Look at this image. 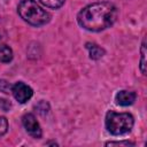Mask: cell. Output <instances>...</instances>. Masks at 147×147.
<instances>
[{"label": "cell", "instance_id": "13", "mask_svg": "<svg viewBox=\"0 0 147 147\" xmlns=\"http://www.w3.org/2000/svg\"><path fill=\"white\" fill-rule=\"evenodd\" d=\"M106 146H134V142L131 141H108Z\"/></svg>", "mask_w": 147, "mask_h": 147}, {"label": "cell", "instance_id": "11", "mask_svg": "<svg viewBox=\"0 0 147 147\" xmlns=\"http://www.w3.org/2000/svg\"><path fill=\"white\" fill-rule=\"evenodd\" d=\"M11 87L13 85H10L7 80L5 79H0V91L3 93H10L11 92Z\"/></svg>", "mask_w": 147, "mask_h": 147}, {"label": "cell", "instance_id": "2", "mask_svg": "<svg viewBox=\"0 0 147 147\" xmlns=\"http://www.w3.org/2000/svg\"><path fill=\"white\" fill-rule=\"evenodd\" d=\"M17 11L20 16L33 26H40L49 22L51 15L42 9L34 0H22L18 3Z\"/></svg>", "mask_w": 147, "mask_h": 147}, {"label": "cell", "instance_id": "14", "mask_svg": "<svg viewBox=\"0 0 147 147\" xmlns=\"http://www.w3.org/2000/svg\"><path fill=\"white\" fill-rule=\"evenodd\" d=\"M10 108H11V103H10L8 100H6V99L0 98V109L7 111V110H9Z\"/></svg>", "mask_w": 147, "mask_h": 147}, {"label": "cell", "instance_id": "5", "mask_svg": "<svg viewBox=\"0 0 147 147\" xmlns=\"http://www.w3.org/2000/svg\"><path fill=\"white\" fill-rule=\"evenodd\" d=\"M22 123L24 125V129L26 130V132L32 136L33 138H40L41 137V129L39 123L37 122L36 117L33 114H25L22 117Z\"/></svg>", "mask_w": 147, "mask_h": 147}, {"label": "cell", "instance_id": "10", "mask_svg": "<svg viewBox=\"0 0 147 147\" xmlns=\"http://www.w3.org/2000/svg\"><path fill=\"white\" fill-rule=\"evenodd\" d=\"M44 6L48 7V8H53V9H57L60 8L65 0H39Z\"/></svg>", "mask_w": 147, "mask_h": 147}, {"label": "cell", "instance_id": "1", "mask_svg": "<svg viewBox=\"0 0 147 147\" xmlns=\"http://www.w3.org/2000/svg\"><path fill=\"white\" fill-rule=\"evenodd\" d=\"M117 15V8L111 2H94L84 7L78 13L77 22L85 30L99 32L113 25Z\"/></svg>", "mask_w": 147, "mask_h": 147}, {"label": "cell", "instance_id": "9", "mask_svg": "<svg viewBox=\"0 0 147 147\" xmlns=\"http://www.w3.org/2000/svg\"><path fill=\"white\" fill-rule=\"evenodd\" d=\"M141 59H140V71L142 75H146V40L144 39L142 45H141Z\"/></svg>", "mask_w": 147, "mask_h": 147}, {"label": "cell", "instance_id": "6", "mask_svg": "<svg viewBox=\"0 0 147 147\" xmlns=\"http://www.w3.org/2000/svg\"><path fill=\"white\" fill-rule=\"evenodd\" d=\"M136 96H137V94L134 92L123 90V91H119L116 94L115 100H116V103L119 105V106H130L134 102Z\"/></svg>", "mask_w": 147, "mask_h": 147}, {"label": "cell", "instance_id": "7", "mask_svg": "<svg viewBox=\"0 0 147 147\" xmlns=\"http://www.w3.org/2000/svg\"><path fill=\"white\" fill-rule=\"evenodd\" d=\"M86 48H87L88 54H90V57L92 60H99V59H101L105 55V49L101 48L100 46H98L96 44L87 42L86 44Z\"/></svg>", "mask_w": 147, "mask_h": 147}, {"label": "cell", "instance_id": "8", "mask_svg": "<svg viewBox=\"0 0 147 147\" xmlns=\"http://www.w3.org/2000/svg\"><path fill=\"white\" fill-rule=\"evenodd\" d=\"M13 59V51L7 45H0V62H9Z\"/></svg>", "mask_w": 147, "mask_h": 147}, {"label": "cell", "instance_id": "4", "mask_svg": "<svg viewBox=\"0 0 147 147\" xmlns=\"http://www.w3.org/2000/svg\"><path fill=\"white\" fill-rule=\"evenodd\" d=\"M11 93L14 95V98L20 102V103H24L26 102L33 94V91L30 86H28L26 84L22 83V82H17L16 84L13 85L11 87Z\"/></svg>", "mask_w": 147, "mask_h": 147}, {"label": "cell", "instance_id": "3", "mask_svg": "<svg viewBox=\"0 0 147 147\" xmlns=\"http://www.w3.org/2000/svg\"><path fill=\"white\" fill-rule=\"evenodd\" d=\"M133 124L134 118L129 113H115L110 110L106 115V127L114 136L130 132Z\"/></svg>", "mask_w": 147, "mask_h": 147}, {"label": "cell", "instance_id": "12", "mask_svg": "<svg viewBox=\"0 0 147 147\" xmlns=\"http://www.w3.org/2000/svg\"><path fill=\"white\" fill-rule=\"evenodd\" d=\"M8 130V121L6 117L0 116V137L3 136Z\"/></svg>", "mask_w": 147, "mask_h": 147}]
</instances>
